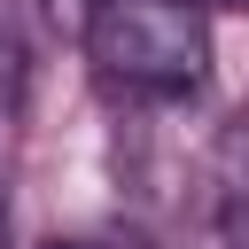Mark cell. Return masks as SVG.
<instances>
[{"instance_id": "obj_1", "label": "cell", "mask_w": 249, "mask_h": 249, "mask_svg": "<svg viewBox=\"0 0 249 249\" xmlns=\"http://www.w3.org/2000/svg\"><path fill=\"white\" fill-rule=\"evenodd\" d=\"M78 39H86L101 86L140 93V101H171V93H195L210 78L202 0H93Z\"/></svg>"}, {"instance_id": "obj_2", "label": "cell", "mask_w": 249, "mask_h": 249, "mask_svg": "<svg viewBox=\"0 0 249 249\" xmlns=\"http://www.w3.org/2000/svg\"><path fill=\"white\" fill-rule=\"evenodd\" d=\"M218 233L226 249H249V117H233L218 140Z\"/></svg>"}, {"instance_id": "obj_3", "label": "cell", "mask_w": 249, "mask_h": 249, "mask_svg": "<svg viewBox=\"0 0 249 249\" xmlns=\"http://www.w3.org/2000/svg\"><path fill=\"white\" fill-rule=\"evenodd\" d=\"M86 16H93V0H39V23H47V31H62V39H78V31H86Z\"/></svg>"}, {"instance_id": "obj_4", "label": "cell", "mask_w": 249, "mask_h": 249, "mask_svg": "<svg viewBox=\"0 0 249 249\" xmlns=\"http://www.w3.org/2000/svg\"><path fill=\"white\" fill-rule=\"evenodd\" d=\"M47 249H117V241H47Z\"/></svg>"}, {"instance_id": "obj_5", "label": "cell", "mask_w": 249, "mask_h": 249, "mask_svg": "<svg viewBox=\"0 0 249 249\" xmlns=\"http://www.w3.org/2000/svg\"><path fill=\"white\" fill-rule=\"evenodd\" d=\"M226 8H249V0H226Z\"/></svg>"}]
</instances>
